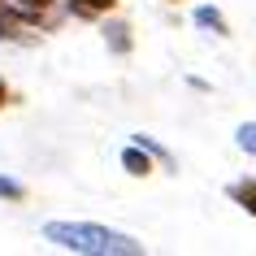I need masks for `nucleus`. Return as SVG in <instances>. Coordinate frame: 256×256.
<instances>
[{
	"mask_svg": "<svg viewBox=\"0 0 256 256\" xmlns=\"http://www.w3.org/2000/svg\"><path fill=\"white\" fill-rule=\"evenodd\" d=\"M135 144H139V148H148L152 156H161L165 165H174V156H170V152H165V148H161V144H156V139H152V135H135Z\"/></svg>",
	"mask_w": 256,
	"mask_h": 256,
	"instance_id": "10",
	"label": "nucleus"
},
{
	"mask_svg": "<svg viewBox=\"0 0 256 256\" xmlns=\"http://www.w3.org/2000/svg\"><path fill=\"white\" fill-rule=\"evenodd\" d=\"M4 104H9V82L0 78V108H4Z\"/></svg>",
	"mask_w": 256,
	"mask_h": 256,
	"instance_id": "12",
	"label": "nucleus"
},
{
	"mask_svg": "<svg viewBox=\"0 0 256 256\" xmlns=\"http://www.w3.org/2000/svg\"><path fill=\"white\" fill-rule=\"evenodd\" d=\"M22 196H26V187L18 178H0V200H22Z\"/></svg>",
	"mask_w": 256,
	"mask_h": 256,
	"instance_id": "11",
	"label": "nucleus"
},
{
	"mask_svg": "<svg viewBox=\"0 0 256 256\" xmlns=\"http://www.w3.org/2000/svg\"><path fill=\"white\" fill-rule=\"evenodd\" d=\"M122 170H126L130 178H148L152 174V152L139 148V144H130V148L122 152Z\"/></svg>",
	"mask_w": 256,
	"mask_h": 256,
	"instance_id": "2",
	"label": "nucleus"
},
{
	"mask_svg": "<svg viewBox=\"0 0 256 256\" xmlns=\"http://www.w3.org/2000/svg\"><path fill=\"white\" fill-rule=\"evenodd\" d=\"M9 4H14V9L26 18V22H40V18L52 9V0H9Z\"/></svg>",
	"mask_w": 256,
	"mask_h": 256,
	"instance_id": "7",
	"label": "nucleus"
},
{
	"mask_svg": "<svg viewBox=\"0 0 256 256\" xmlns=\"http://www.w3.org/2000/svg\"><path fill=\"white\" fill-rule=\"evenodd\" d=\"M104 44H108V52L126 56L130 52V26H126V22H108L104 26Z\"/></svg>",
	"mask_w": 256,
	"mask_h": 256,
	"instance_id": "5",
	"label": "nucleus"
},
{
	"mask_svg": "<svg viewBox=\"0 0 256 256\" xmlns=\"http://www.w3.org/2000/svg\"><path fill=\"white\" fill-rule=\"evenodd\" d=\"M22 22L26 18L18 14L9 0H0V40H22Z\"/></svg>",
	"mask_w": 256,
	"mask_h": 256,
	"instance_id": "4",
	"label": "nucleus"
},
{
	"mask_svg": "<svg viewBox=\"0 0 256 256\" xmlns=\"http://www.w3.org/2000/svg\"><path fill=\"white\" fill-rule=\"evenodd\" d=\"M113 4H118V0H70V9H74L78 18H96V14H108Z\"/></svg>",
	"mask_w": 256,
	"mask_h": 256,
	"instance_id": "8",
	"label": "nucleus"
},
{
	"mask_svg": "<svg viewBox=\"0 0 256 256\" xmlns=\"http://www.w3.org/2000/svg\"><path fill=\"white\" fill-rule=\"evenodd\" d=\"M230 200L243 204V208L256 217V178H239V182H230Z\"/></svg>",
	"mask_w": 256,
	"mask_h": 256,
	"instance_id": "6",
	"label": "nucleus"
},
{
	"mask_svg": "<svg viewBox=\"0 0 256 256\" xmlns=\"http://www.w3.org/2000/svg\"><path fill=\"white\" fill-rule=\"evenodd\" d=\"M44 239L56 243L61 252H82V256H144V243L135 234H122L108 226H87V222H48Z\"/></svg>",
	"mask_w": 256,
	"mask_h": 256,
	"instance_id": "1",
	"label": "nucleus"
},
{
	"mask_svg": "<svg viewBox=\"0 0 256 256\" xmlns=\"http://www.w3.org/2000/svg\"><path fill=\"white\" fill-rule=\"evenodd\" d=\"M234 144H239L243 152H256V122H243L239 130H234Z\"/></svg>",
	"mask_w": 256,
	"mask_h": 256,
	"instance_id": "9",
	"label": "nucleus"
},
{
	"mask_svg": "<svg viewBox=\"0 0 256 256\" xmlns=\"http://www.w3.org/2000/svg\"><path fill=\"white\" fill-rule=\"evenodd\" d=\"M191 18H196V26H204V30H213L217 40H226V35H230V26H226V18L217 14L213 4H200V9H196V14H191Z\"/></svg>",
	"mask_w": 256,
	"mask_h": 256,
	"instance_id": "3",
	"label": "nucleus"
}]
</instances>
